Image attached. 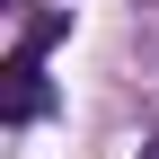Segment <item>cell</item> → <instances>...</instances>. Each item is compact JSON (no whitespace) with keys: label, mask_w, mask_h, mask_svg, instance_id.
<instances>
[{"label":"cell","mask_w":159,"mask_h":159,"mask_svg":"<svg viewBox=\"0 0 159 159\" xmlns=\"http://www.w3.org/2000/svg\"><path fill=\"white\" fill-rule=\"evenodd\" d=\"M0 115H9V124H35V115H44V71H35V53L9 62V97H0Z\"/></svg>","instance_id":"obj_1"}]
</instances>
